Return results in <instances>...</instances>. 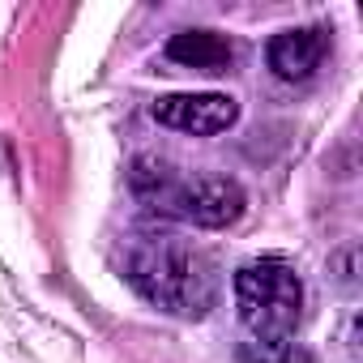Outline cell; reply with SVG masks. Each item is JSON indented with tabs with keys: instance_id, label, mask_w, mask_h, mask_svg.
Returning <instances> with one entry per match:
<instances>
[{
	"instance_id": "5b68a950",
	"label": "cell",
	"mask_w": 363,
	"mask_h": 363,
	"mask_svg": "<svg viewBox=\"0 0 363 363\" xmlns=\"http://www.w3.org/2000/svg\"><path fill=\"white\" fill-rule=\"evenodd\" d=\"M325 56H329V30L325 26L282 30L265 48V60H269L274 77H282V82H308V77H316V69L325 65Z\"/></svg>"
},
{
	"instance_id": "6da1fadb",
	"label": "cell",
	"mask_w": 363,
	"mask_h": 363,
	"mask_svg": "<svg viewBox=\"0 0 363 363\" xmlns=\"http://www.w3.org/2000/svg\"><path fill=\"white\" fill-rule=\"evenodd\" d=\"M124 278L133 291L184 320H201L218 299L214 261L179 235H137L124 252Z\"/></svg>"
},
{
	"instance_id": "277c9868",
	"label": "cell",
	"mask_w": 363,
	"mask_h": 363,
	"mask_svg": "<svg viewBox=\"0 0 363 363\" xmlns=\"http://www.w3.org/2000/svg\"><path fill=\"white\" fill-rule=\"evenodd\" d=\"M150 116L175 133L210 137V133H227L240 120V103L231 94H167L150 107Z\"/></svg>"
},
{
	"instance_id": "52a82bcc",
	"label": "cell",
	"mask_w": 363,
	"mask_h": 363,
	"mask_svg": "<svg viewBox=\"0 0 363 363\" xmlns=\"http://www.w3.org/2000/svg\"><path fill=\"white\" fill-rule=\"evenodd\" d=\"M240 359L244 363H312V354L299 350L295 342H244Z\"/></svg>"
},
{
	"instance_id": "7a4b0ae2",
	"label": "cell",
	"mask_w": 363,
	"mask_h": 363,
	"mask_svg": "<svg viewBox=\"0 0 363 363\" xmlns=\"http://www.w3.org/2000/svg\"><path fill=\"white\" fill-rule=\"evenodd\" d=\"M133 193L141 201H150L154 210H162L171 218H184L193 227H206V231H223V227L240 223L248 210V197L235 179H227V175L184 179L158 158L133 162Z\"/></svg>"
},
{
	"instance_id": "3957f363",
	"label": "cell",
	"mask_w": 363,
	"mask_h": 363,
	"mask_svg": "<svg viewBox=\"0 0 363 363\" xmlns=\"http://www.w3.org/2000/svg\"><path fill=\"white\" fill-rule=\"evenodd\" d=\"M235 308L252 342H291L303 320V282L282 257L244 261L235 269Z\"/></svg>"
},
{
	"instance_id": "8992f818",
	"label": "cell",
	"mask_w": 363,
	"mask_h": 363,
	"mask_svg": "<svg viewBox=\"0 0 363 363\" xmlns=\"http://www.w3.org/2000/svg\"><path fill=\"white\" fill-rule=\"evenodd\" d=\"M167 60L197 73H227V65L235 60V48L218 30H179L167 43Z\"/></svg>"
}]
</instances>
